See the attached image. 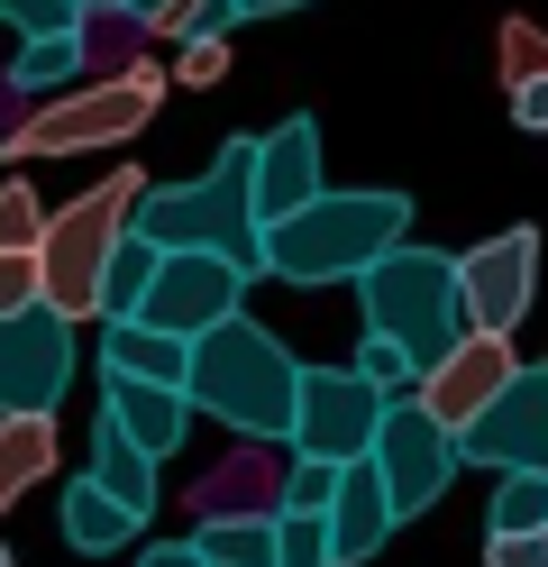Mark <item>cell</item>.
<instances>
[{"label":"cell","instance_id":"6da1fadb","mask_svg":"<svg viewBox=\"0 0 548 567\" xmlns=\"http://www.w3.org/2000/svg\"><path fill=\"white\" fill-rule=\"evenodd\" d=\"M137 238H156L165 257L174 247H201V257H229L247 275H266V210H256V137H219L210 174L193 184H146L137 202Z\"/></svg>","mask_w":548,"mask_h":567},{"label":"cell","instance_id":"7a4b0ae2","mask_svg":"<svg viewBox=\"0 0 548 567\" xmlns=\"http://www.w3.org/2000/svg\"><path fill=\"white\" fill-rule=\"evenodd\" d=\"M393 247H412V193H320L311 210L266 229V275L320 293V284H356Z\"/></svg>","mask_w":548,"mask_h":567},{"label":"cell","instance_id":"3957f363","mask_svg":"<svg viewBox=\"0 0 548 567\" xmlns=\"http://www.w3.org/2000/svg\"><path fill=\"white\" fill-rule=\"evenodd\" d=\"M193 412L229 421L238 440H292V412H302V358L266 330V321H219L210 339H193Z\"/></svg>","mask_w":548,"mask_h":567},{"label":"cell","instance_id":"277c9868","mask_svg":"<svg viewBox=\"0 0 548 567\" xmlns=\"http://www.w3.org/2000/svg\"><path fill=\"white\" fill-rule=\"evenodd\" d=\"M356 302H365V330L375 339H393V348L421 358V375L466 339V302H457V257L448 247H393L384 266L356 275Z\"/></svg>","mask_w":548,"mask_h":567},{"label":"cell","instance_id":"5b68a950","mask_svg":"<svg viewBox=\"0 0 548 567\" xmlns=\"http://www.w3.org/2000/svg\"><path fill=\"white\" fill-rule=\"evenodd\" d=\"M137 202H146V174L120 165L101 193L64 202L55 220H46V238H37V266H46V311H64V321H101V275H110V257H120Z\"/></svg>","mask_w":548,"mask_h":567},{"label":"cell","instance_id":"8992f818","mask_svg":"<svg viewBox=\"0 0 548 567\" xmlns=\"http://www.w3.org/2000/svg\"><path fill=\"white\" fill-rule=\"evenodd\" d=\"M156 101H165V74L156 64H120V74H101V83H83V92H64V101H46V111H28L19 128H10V165H28V156H92V147H128V137L156 120Z\"/></svg>","mask_w":548,"mask_h":567},{"label":"cell","instance_id":"52a82bcc","mask_svg":"<svg viewBox=\"0 0 548 567\" xmlns=\"http://www.w3.org/2000/svg\"><path fill=\"white\" fill-rule=\"evenodd\" d=\"M393 394H375L356 367H302V412H292V457H329V467H356L384 440Z\"/></svg>","mask_w":548,"mask_h":567},{"label":"cell","instance_id":"ba28073f","mask_svg":"<svg viewBox=\"0 0 548 567\" xmlns=\"http://www.w3.org/2000/svg\"><path fill=\"white\" fill-rule=\"evenodd\" d=\"M457 467H466L457 431H448V421H430L421 394H402V403L384 412V440H375V476H384V494H393V522H421L438 494H448Z\"/></svg>","mask_w":548,"mask_h":567},{"label":"cell","instance_id":"9c48e42d","mask_svg":"<svg viewBox=\"0 0 548 567\" xmlns=\"http://www.w3.org/2000/svg\"><path fill=\"white\" fill-rule=\"evenodd\" d=\"M73 384V321L64 311H19V321H0V421H55Z\"/></svg>","mask_w":548,"mask_h":567},{"label":"cell","instance_id":"30bf717a","mask_svg":"<svg viewBox=\"0 0 548 567\" xmlns=\"http://www.w3.org/2000/svg\"><path fill=\"white\" fill-rule=\"evenodd\" d=\"M457 302H466V330L511 339L539 302V229H494L485 247L457 257Z\"/></svg>","mask_w":548,"mask_h":567},{"label":"cell","instance_id":"8fae6325","mask_svg":"<svg viewBox=\"0 0 548 567\" xmlns=\"http://www.w3.org/2000/svg\"><path fill=\"white\" fill-rule=\"evenodd\" d=\"M247 266H229V257H201V247H174V257L156 266V293H146V311L137 321L146 330H174V339H210L219 321H238L247 311Z\"/></svg>","mask_w":548,"mask_h":567},{"label":"cell","instance_id":"7c38bea8","mask_svg":"<svg viewBox=\"0 0 548 567\" xmlns=\"http://www.w3.org/2000/svg\"><path fill=\"white\" fill-rule=\"evenodd\" d=\"M466 467H494V476H548V367H521L503 384V403L457 440Z\"/></svg>","mask_w":548,"mask_h":567},{"label":"cell","instance_id":"4fadbf2b","mask_svg":"<svg viewBox=\"0 0 548 567\" xmlns=\"http://www.w3.org/2000/svg\"><path fill=\"white\" fill-rule=\"evenodd\" d=\"M521 375V358H511V339H485V330H466L448 358H438L430 375H421V412L430 421H448V431L466 440L475 421H485L494 403H503V384Z\"/></svg>","mask_w":548,"mask_h":567},{"label":"cell","instance_id":"5bb4252c","mask_svg":"<svg viewBox=\"0 0 548 567\" xmlns=\"http://www.w3.org/2000/svg\"><path fill=\"white\" fill-rule=\"evenodd\" d=\"M329 184H320V120L292 111L256 137V210H266V229L292 220V210H311Z\"/></svg>","mask_w":548,"mask_h":567},{"label":"cell","instance_id":"9a60e30c","mask_svg":"<svg viewBox=\"0 0 548 567\" xmlns=\"http://www.w3.org/2000/svg\"><path fill=\"white\" fill-rule=\"evenodd\" d=\"M101 412L120 421V431H128L146 457H156V467H165L183 440H193V394H174V384H128V375H101Z\"/></svg>","mask_w":548,"mask_h":567},{"label":"cell","instance_id":"2e32d148","mask_svg":"<svg viewBox=\"0 0 548 567\" xmlns=\"http://www.w3.org/2000/svg\"><path fill=\"white\" fill-rule=\"evenodd\" d=\"M101 375H128V384H193V339L174 330H146V321H101Z\"/></svg>","mask_w":548,"mask_h":567},{"label":"cell","instance_id":"e0dca14e","mask_svg":"<svg viewBox=\"0 0 548 567\" xmlns=\"http://www.w3.org/2000/svg\"><path fill=\"white\" fill-rule=\"evenodd\" d=\"M329 530H339V567H356V558H375L384 540H393V494H384V476H375V457H356V467L339 476V504H329Z\"/></svg>","mask_w":548,"mask_h":567},{"label":"cell","instance_id":"ac0fdd59","mask_svg":"<svg viewBox=\"0 0 548 567\" xmlns=\"http://www.w3.org/2000/svg\"><path fill=\"white\" fill-rule=\"evenodd\" d=\"M137 530H146V513H128L120 494H101V476L64 485V549L73 558H110V549H128Z\"/></svg>","mask_w":548,"mask_h":567},{"label":"cell","instance_id":"d6986e66","mask_svg":"<svg viewBox=\"0 0 548 567\" xmlns=\"http://www.w3.org/2000/svg\"><path fill=\"white\" fill-rule=\"evenodd\" d=\"M83 476H101V494H120L128 513H156V457H146L110 412H101V431H92V467Z\"/></svg>","mask_w":548,"mask_h":567},{"label":"cell","instance_id":"ffe728a7","mask_svg":"<svg viewBox=\"0 0 548 567\" xmlns=\"http://www.w3.org/2000/svg\"><path fill=\"white\" fill-rule=\"evenodd\" d=\"M193 549H201L210 567H283V558H275V513H210V522L193 530Z\"/></svg>","mask_w":548,"mask_h":567},{"label":"cell","instance_id":"44dd1931","mask_svg":"<svg viewBox=\"0 0 548 567\" xmlns=\"http://www.w3.org/2000/svg\"><path fill=\"white\" fill-rule=\"evenodd\" d=\"M55 476V421H0V513Z\"/></svg>","mask_w":548,"mask_h":567},{"label":"cell","instance_id":"7402d4cb","mask_svg":"<svg viewBox=\"0 0 548 567\" xmlns=\"http://www.w3.org/2000/svg\"><path fill=\"white\" fill-rule=\"evenodd\" d=\"M156 266H165V247L128 229V238H120V257H110V275H101V321H137L146 293H156Z\"/></svg>","mask_w":548,"mask_h":567},{"label":"cell","instance_id":"603a6c76","mask_svg":"<svg viewBox=\"0 0 548 567\" xmlns=\"http://www.w3.org/2000/svg\"><path fill=\"white\" fill-rule=\"evenodd\" d=\"M521 530H548V476H503L485 504V540H521Z\"/></svg>","mask_w":548,"mask_h":567},{"label":"cell","instance_id":"cb8c5ba5","mask_svg":"<svg viewBox=\"0 0 548 567\" xmlns=\"http://www.w3.org/2000/svg\"><path fill=\"white\" fill-rule=\"evenodd\" d=\"M73 74H83V38H37L10 64V92H64Z\"/></svg>","mask_w":548,"mask_h":567},{"label":"cell","instance_id":"d4e9b609","mask_svg":"<svg viewBox=\"0 0 548 567\" xmlns=\"http://www.w3.org/2000/svg\"><path fill=\"white\" fill-rule=\"evenodd\" d=\"M494 55H503V83H511V92L548 83V28H539V19H503V28H494Z\"/></svg>","mask_w":548,"mask_h":567},{"label":"cell","instance_id":"484cf974","mask_svg":"<svg viewBox=\"0 0 548 567\" xmlns=\"http://www.w3.org/2000/svg\"><path fill=\"white\" fill-rule=\"evenodd\" d=\"M275 558L283 567H339V530H329V513H275Z\"/></svg>","mask_w":548,"mask_h":567},{"label":"cell","instance_id":"4316f807","mask_svg":"<svg viewBox=\"0 0 548 567\" xmlns=\"http://www.w3.org/2000/svg\"><path fill=\"white\" fill-rule=\"evenodd\" d=\"M0 28H19V47L37 38H83V0H0Z\"/></svg>","mask_w":548,"mask_h":567},{"label":"cell","instance_id":"83f0119b","mask_svg":"<svg viewBox=\"0 0 548 567\" xmlns=\"http://www.w3.org/2000/svg\"><path fill=\"white\" fill-rule=\"evenodd\" d=\"M356 375L365 384H375V394H421V358H412V348H393V339H375V330H365V348H356Z\"/></svg>","mask_w":548,"mask_h":567},{"label":"cell","instance_id":"f1b7e54d","mask_svg":"<svg viewBox=\"0 0 548 567\" xmlns=\"http://www.w3.org/2000/svg\"><path fill=\"white\" fill-rule=\"evenodd\" d=\"M46 302V266H37V247H0V321H19V311Z\"/></svg>","mask_w":548,"mask_h":567},{"label":"cell","instance_id":"f546056e","mask_svg":"<svg viewBox=\"0 0 548 567\" xmlns=\"http://www.w3.org/2000/svg\"><path fill=\"white\" fill-rule=\"evenodd\" d=\"M339 476H348V467H329V457H292L275 513H329V504H339Z\"/></svg>","mask_w":548,"mask_h":567},{"label":"cell","instance_id":"4dcf8cb0","mask_svg":"<svg viewBox=\"0 0 548 567\" xmlns=\"http://www.w3.org/2000/svg\"><path fill=\"white\" fill-rule=\"evenodd\" d=\"M46 220H55V210L37 202V184H19V174H10V184H0V247H37V238H46Z\"/></svg>","mask_w":548,"mask_h":567},{"label":"cell","instance_id":"1f68e13d","mask_svg":"<svg viewBox=\"0 0 548 567\" xmlns=\"http://www.w3.org/2000/svg\"><path fill=\"white\" fill-rule=\"evenodd\" d=\"M219 74H229V38H193V47H174V83H183V92H210Z\"/></svg>","mask_w":548,"mask_h":567},{"label":"cell","instance_id":"d6a6232c","mask_svg":"<svg viewBox=\"0 0 548 567\" xmlns=\"http://www.w3.org/2000/svg\"><path fill=\"white\" fill-rule=\"evenodd\" d=\"M485 567H548V530H521V540H485Z\"/></svg>","mask_w":548,"mask_h":567},{"label":"cell","instance_id":"836d02e7","mask_svg":"<svg viewBox=\"0 0 548 567\" xmlns=\"http://www.w3.org/2000/svg\"><path fill=\"white\" fill-rule=\"evenodd\" d=\"M137 567H210V558H201L193 540H146V549H137Z\"/></svg>","mask_w":548,"mask_h":567},{"label":"cell","instance_id":"e575fe53","mask_svg":"<svg viewBox=\"0 0 548 567\" xmlns=\"http://www.w3.org/2000/svg\"><path fill=\"white\" fill-rule=\"evenodd\" d=\"M511 128H548V83H530V92H511Z\"/></svg>","mask_w":548,"mask_h":567},{"label":"cell","instance_id":"d590c367","mask_svg":"<svg viewBox=\"0 0 548 567\" xmlns=\"http://www.w3.org/2000/svg\"><path fill=\"white\" fill-rule=\"evenodd\" d=\"M283 10H311V0H238V19H283Z\"/></svg>","mask_w":548,"mask_h":567},{"label":"cell","instance_id":"8d00e7d4","mask_svg":"<svg viewBox=\"0 0 548 567\" xmlns=\"http://www.w3.org/2000/svg\"><path fill=\"white\" fill-rule=\"evenodd\" d=\"M83 19H128V0H83Z\"/></svg>","mask_w":548,"mask_h":567},{"label":"cell","instance_id":"74e56055","mask_svg":"<svg viewBox=\"0 0 548 567\" xmlns=\"http://www.w3.org/2000/svg\"><path fill=\"white\" fill-rule=\"evenodd\" d=\"M156 10H174V0H128V19L146 28V19H156Z\"/></svg>","mask_w":548,"mask_h":567},{"label":"cell","instance_id":"f35d334b","mask_svg":"<svg viewBox=\"0 0 548 567\" xmlns=\"http://www.w3.org/2000/svg\"><path fill=\"white\" fill-rule=\"evenodd\" d=\"M0 567H19V558H10V540H0Z\"/></svg>","mask_w":548,"mask_h":567},{"label":"cell","instance_id":"ab89813d","mask_svg":"<svg viewBox=\"0 0 548 567\" xmlns=\"http://www.w3.org/2000/svg\"><path fill=\"white\" fill-rule=\"evenodd\" d=\"M539 367H548V358H539Z\"/></svg>","mask_w":548,"mask_h":567}]
</instances>
